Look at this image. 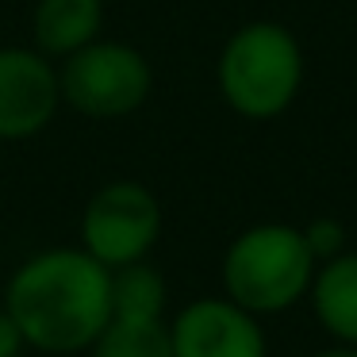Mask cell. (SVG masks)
Masks as SVG:
<instances>
[{
  "label": "cell",
  "mask_w": 357,
  "mask_h": 357,
  "mask_svg": "<svg viewBox=\"0 0 357 357\" xmlns=\"http://www.w3.org/2000/svg\"><path fill=\"white\" fill-rule=\"evenodd\" d=\"M62 104L77 116L108 123L135 116L154 93V66L139 47L123 39H93L77 54L58 62Z\"/></svg>",
  "instance_id": "cell-4"
},
{
  "label": "cell",
  "mask_w": 357,
  "mask_h": 357,
  "mask_svg": "<svg viewBox=\"0 0 357 357\" xmlns=\"http://www.w3.org/2000/svg\"><path fill=\"white\" fill-rule=\"evenodd\" d=\"M0 307L35 354H89L112 323V269L81 246H47L12 269Z\"/></svg>",
  "instance_id": "cell-1"
},
{
  "label": "cell",
  "mask_w": 357,
  "mask_h": 357,
  "mask_svg": "<svg viewBox=\"0 0 357 357\" xmlns=\"http://www.w3.org/2000/svg\"><path fill=\"white\" fill-rule=\"evenodd\" d=\"M89 357H173L169 319H112Z\"/></svg>",
  "instance_id": "cell-11"
},
{
  "label": "cell",
  "mask_w": 357,
  "mask_h": 357,
  "mask_svg": "<svg viewBox=\"0 0 357 357\" xmlns=\"http://www.w3.org/2000/svg\"><path fill=\"white\" fill-rule=\"evenodd\" d=\"M307 77L303 47L277 20H250L227 35L215 62L219 96L234 116L269 123L296 104Z\"/></svg>",
  "instance_id": "cell-2"
},
{
  "label": "cell",
  "mask_w": 357,
  "mask_h": 357,
  "mask_svg": "<svg viewBox=\"0 0 357 357\" xmlns=\"http://www.w3.org/2000/svg\"><path fill=\"white\" fill-rule=\"evenodd\" d=\"M104 31V0H35L31 47L50 62L77 54Z\"/></svg>",
  "instance_id": "cell-8"
},
{
  "label": "cell",
  "mask_w": 357,
  "mask_h": 357,
  "mask_svg": "<svg viewBox=\"0 0 357 357\" xmlns=\"http://www.w3.org/2000/svg\"><path fill=\"white\" fill-rule=\"evenodd\" d=\"M24 338H20L16 323H12L8 315H4V307H0V357H20L24 354Z\"/></svg>",
  "instance_id": "cell-13"
},
{
  "label": "cell",
  "mask_w": 357,
  "mask_h": 357,
  "mask_svg": "<svg viewBox=\"0 0 357 357\" xmlns=\"http://www.w3.org/2000/svg\"><path fill=\"white\" fill-rule=\"evenodd\" d=\"M62 108L58 62L35 47H0V142H27Z\"/></svg>",
  "instance_id": "cell-6"
},
{
  "label": "cell",
  "mask_w": 357,
  "mask_h": 357,
  "mask_svg": "<svg viewBox=\"0 0 357 357\" xmlns=\"http://www.w3.org/2000/svg\"><path fill=\"white\" fill-rule=\"evenodd\" d=\"M169 284L162 269L150 261H135L112 269V319H165Z\"/></svg>",
  "instance_id": "cell-10"
},
{
  "label": "cell",
  "mask_w": 357,
  "mask_h": 357,
  "mask_svg": "<svg viewBox=\"0 0 357 357\" xmlns=\"http://www.w3.org/2000/svg\"><path fill=\"white\" fill-rule=\"evenodd\" d=\"M162 200L135 177L100 185L77 219V246L108 269L146 261L162 238Z\"/></svg>",
  "instance_id": "cell-5"
},
{
  "label": "cell",
  "mask_w": 357,
  "mask_h": 357,
  "mask_svg": "<svg viewBox=\"0 0 357 357\" xmlns=\"http://www.w3.org/2000/svg\"><path fill=\"white\" fill-rule=\"evenodd\" d=\"M315 254H311L303 227L296 223H254L238 231L223 250L219 277L223 296L257 319H273L300 307L315 280Z\"/></svg>",
  "instance_id": "cell-3"
},
{
  "label": "cell",
  "mask_w": 357,
  "mask_h": 357,
  "mask_svg": "<svg viewBox=\"0 0 357 357\" xmlns=\"http://www.w3.org/2000/svg\"><path fill=\"white\" fill-rule=\"evenodd\" d=\"M303 238H307L315 261H326V257H334V254L346 250V227H342L334 215H315V219L303 223Z\"/></svg>",
  "instance_id": "cell-12"
},
{
  "label": "cell",
  "mask_w": 357,
  "mask_h": 357,
  "mask_svg": "<svg viewBox=\"0 0 357 357\" xmlns=\"http://www.w3.org/2000/svg\"><path fill=\"white\" fill-rule=\"evenodd\" d=\"M173 357H269L265 326L227 296H196L169 319Z\"/></svg>",
  "instance_id": "cell-7"
},
{
  "label": "cell",
  "mask_w": 357,
  "mask_h": 357,
  "mask_svg": "<svg viewBox=\"0 0 357 357\" xmlns=\"http://www.w3.org/2000/svg\"><path fill=\"white\" fill-rule=\"evenodd\" d=\"M311 357H357V346H346V342H331L326 349H315Z\"/></svg>",
  "instance_id": "cell-14"
},
{
  "label": "cell",
  "mask_w": 357,
  "mask_h": 357,
  "mask_svg": "<svg viewBox=\"0 0 357 357\" xmlns=\"http://www.w3.org/2000/svg\"><path fill=\"white\" fill-rule=\"evenodd\" d=\"M307 303L326 338L357 346V250H342L319 261Z\"/></svg>",
  "instance_id": "cell-9"
}]
</instances>
